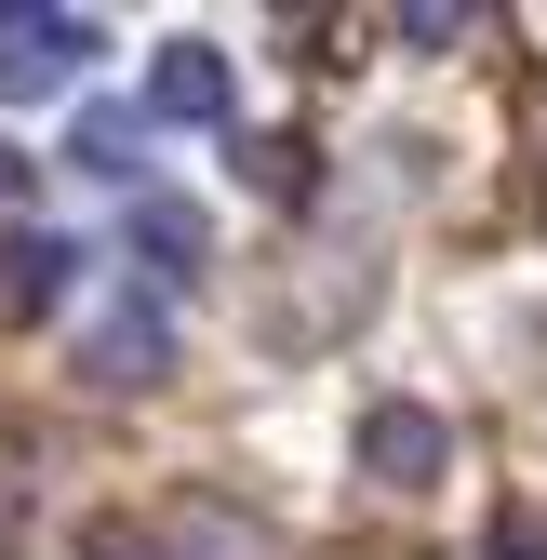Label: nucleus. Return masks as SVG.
Listing matches in <instances>:
<instances>
[{
  "mask_svg": "<svg viewBox=\"0 0 547 560\" xmlns=\"http://www.w3.org/2000/svg\"><path fill=\"white\" fill-rule=\"evenodd\" d=\"M67 267H81V254H67L54 228H14V241H0V307H54Z\"/></svg>",
  "mask_w": 547,
  "mask_h": 560,
  "instance_id": "nucleus-6",
  "label": "nucleus"
},
{
  "mask_svg": "<svg viewBox=\"0 0 547 560\" xmlns=\"http://www.w3.org/2000/svg\"><path fill=\"white\" fill-rule=\"evenodd\" d=\"M148 120H228V54L214 40H174L148 67Z\"/></svg>",
  "mask_w": 547,
  "mask_h": 560,
  "instance_id": "nucleus-4",
  "label": "nucleus"
},
{
  "mask_svg": "<svg viewBox=\"0 0 547 560\" xmlns=\"http://www.w3.org/2000/svg\"><path fill=\"white\" fill-rule=\"evenodd\" d=\"M81 374H94V387H161V374H174V334H161V307H148V294L94 307V320H81Z\"/></svg>",
  "mask_w": 547,
  "mask_h": 560,
  "instance_id": "nucleus-3",
  "label": "nucleus"
},
{
  "mask_svg": "<svg viewBox=\"0 0 547 560\" xmlns=\"http://www.w3.org/2000/svg\"><path fill=\"white\" fill-rule=\"evenodd\" d=\"M107 54L94 14H54V0H0V107L27 94H81V67Z\"/></svg>",
  "mask_w": 547,
  "mask_h": 560,
  "instance_id": "nucleus-1",
  "label": "nucleus"
},
{
  "mask_svg": "<svg viewBox=\"0 0 547 560\" xmlns=\"http://www.w3.org/2000/svg\"><path fill=\"white\" fill-rule=\"evenodd\" d=\"M454 467V428L428 400H374L361 413V480H387V494H428V480Z\"/></svg>",
  "mask_w": 547,
  "mask_h": 560,
  "instance_id": "nucleus-2",
  "label": "nucleus"
},
{
  "mask_svg": "<svg viewBox=\"0 0 547 560\" xmlns=\"http://www.w3.org/2000/svg\"><path fill=\"white\" fill-rule=\"evenodd\" d=\"M81 560H161V547H133V534H81Z\"/></svg>",
  "mask_w": 547,
  "mask_h": 560,
  "instance_id": "nucleus-11",
  "label": "nucleus"
},
{
  "mask_svg": "<svg viewBox=\"0 0 547 560\" xmlns=\"http://www.w3.org/2000/svg\"><path fill=\"white\" fill-rule=\"evenodd\" d=\"M400 40H428V54H441V40H467V0H415V14H400Z\"/></svg>",
  "mask_w": 547,
  "mask_h": 560,
  "instance_id": "nucleus-9",
  "label": "nucleus"
},
{
  "mask_svg": "<svg viewBox=\"0 0 547 560\" xmlns=\"http://www.w3.org/2000/svg\"><path fill=\"white\" fill-rule=\"evenodd\" d=\"M241 174H254L267 200H294V187H307V148H294V133H254V148H241Z\"/></svg>",
  "mask_w": 547,
  "mask_h": 560,
  "instance_id": "nucleus-8",
  "label": "nucleus"
},
{
  "mask_svg": "<svg viewBox=\"0 0 547 560\" xmlns=\"http://www.w3.org/2000/svg\"><path fill=\"white\" fill-rule=\"evenodd\" d=\"M67 161H81V174H133V107H81V148H67Z\"/></svg>",
  "mask_w": 547,
  "mask_h": 560,
  "instance_id": "nucleus-7",
  "label": "nucleus"
},
{
  "mask_svg": "<svg viewBox=\"0 0 547 560\" xmlns=\"http://www.w3.org/2000/svg\"><path fill=\"white\" fill-rule=\"evenodd\" d=\"M494 560H547V521H494Z\"/></svg>",
  "mask_w": 547,
  "mask_h": 560,
  "instance_id": "nucleus-10",
  "label": "nucleus"
},
{
  "mask_svg": "<svg viewBox=\"0 0 547 560\" xmlns=\"http://www.w3.org/2000/svg\"><path fill=\"white\" fill-rule=\"evenodd\" d=\"M133 254H148V280H187L200 254H214V228H200L187 200H161V187H148V200H133Z\"/></svg>",
  "mask_w": 547,
  "mask_h": 560,
  "instance_id": "nucleus-5",
  "label": "nucleus"
}]
</instances>
